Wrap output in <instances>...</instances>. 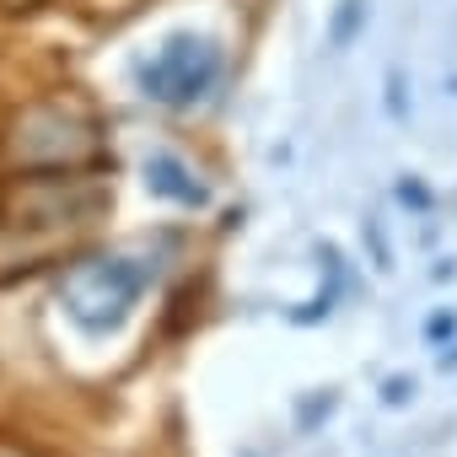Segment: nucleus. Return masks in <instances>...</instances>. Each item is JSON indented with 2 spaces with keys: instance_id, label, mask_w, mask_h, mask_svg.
<instances>
[{
  "instance_id": "obj_2",
  "label": "nucleus",
  "mask_w": 457,
  "mask_h": 457,
  "mask_svg": "<svg viewBox=\"0 0 457 457\" xmlns=\"http://www.w3.org/2000/svg\"><path fill=\"white\" fill-rule=\"evenodd\" d=\"M210 81H215V49H210V44L178 38V44H167V49L145 65V92L162 97V103H188V97H199Z\"/></svg>"
},
{
  "instance_id": "obj_1",
  "label": "nucleus",
  "mask_w": 457,
  "mask_h": 457,
  "mask_svg": "<svg viewBox=\"0 0 457 457\" xmlns=\"http://www.w3.org/2000/svg\"><path fill=\"white\" fill-rule=\"evenodd\" d=\"M60 291H65V307L87 328H113L145 291V270H135L129 259H87L65 275Z\"/></svg>"
}]
</instances>
